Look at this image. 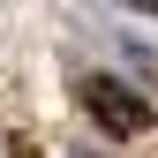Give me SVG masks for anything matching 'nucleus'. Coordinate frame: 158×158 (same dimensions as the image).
Segmentation results:
<instances>
[{"label": "nucleus", "instance_id": "f257e3e1", "mask_svg": "<svg viewBox=\"0 0 158 158\" xmlns=\"http://www.w3.org/2000/svg\"><path fill=\"white\" fill-rule=\"evenodd\" d=\"M83 106H90V121L106 135H143L151 128V106L121 83V75H90V83H83Z\"/></svg>", "mask_w": 158, "mask_h": 158}, {"label": "nucleus", "instance_id": "f03ea898", "mask_svg": "<svg viewBox=\"0 0 158 158\" xmlns=\"http://www.w3.org/2000/svg\"><path fill=\"white\" fill-rule=\"evenodd\" d=\"M128 8H135V15H158V0H128Z\"/></svg>", "mask_w": 158, "mask_h": 158}]
</instances>
